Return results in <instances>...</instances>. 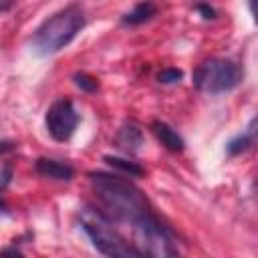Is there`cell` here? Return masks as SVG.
Masks as SVG:
<instances>
[{"mask_svg": "<svg viewBox=\"0 0 258 258\" xmlns=\"http://www.w3.org/2000/svg\"><path fill=\"white\" fill-rule=\"evenodd\" d=\"M254 125H256V119L250 121V125H248V129L244 133L236 135L234 139H230L226 143V153L228 155H240V153L248 151L254 145V141H256V129H254Z\"/></svg>", "mask_w": 258, "mask_h": 258, "instance_id": "obj_10", "label": "cell"}, {"mask_svg": "<svg viewBox=\"0 0 258 258\" xmlns=\"http://www.w3.org/2000/svg\"><path fill=\"white\" fill-rule=\"evenodd\" d=\"M155 12H157V6L151 0H141L129 12H125L121 16V24H125V26H139V24L151 20L155 16Z\"/></svg>", "mask_w": 258, "mask_h": 258, "instance_id": "obj_9", "label": "cell"}, {"mask_svg": "<svg viewBox=\"0 0 258 258\" xmlns=\"http://www.w3.org/2000/svg\"><path fill=\"white\" fill-rule=\"evenodd\" d=\"M248 6H250V12L254 14V0H248Z\"/></svg>", "mask_w": 258, "mask_h": 258, "instance_id": "obj_19", "label": "cell"}, {"mask_svg": "<svg viewBox=\"0 0 258 258\" xmlns=\"http://www.w3.org/2000/svg\"><path fill=\"white\" fill-rule=\"evenodd\" d=\"M79 226L91 240V244L109 258H141L143 254L127 242L121 232L115 228V222L95 206H81L79 208Z\"/></svg>", "mask_w": 258, "mask_h": 258, "instance_id": "obj_2", "label": "cell"}, {"mask_svg": "<svg viewBox=\"0 0 258 258\" xmlns=\"http://www.w3.org/2000/svg\"><path fill=\"white\" fill-rule=\"evenodd\" d=\"M103 161H105V163H109L111 167H115V169H119V171H123V173L131 175V177H141V175L145 173V169H143L137 161H133V159H129V157L105 155V157H103Z\"/></svg>", "mask_w": 258, "mask_h": 258, "instance_id": "obj_11", "label": "cell"}, {"mask_svg": "<svg viewBox=\"0 0 258 258\" xmlns=\"http://www.w3.org/2000/svg\"><path fill=\"white\" fill-rule=\"evenodd\" d=\"M0 254H16V256H20V254H22V252H20V250H18V248H4V250H2V252H0Z\"/></svg>", "mask_w": 258, "mask_h": 258, "instance_id": "obj_18", "label": "cell"}, {"mask_svg": "<svg viewBox=\"0 0 258 258\" xmlns=\"http://www.w3.org/2000/svg\"><path fill=\"white\" fill-rule=\"evenodd\" d=\"M12 6H14V0H0V14L2 12H8Z\"/></svg>", "mask_w": 258, "mask_h": 258, "instance_id": "obj_17", "label": "cell"}, {"mask_svg": "<svg viewBox=\"0 0 258 258\" xmlns=\"http://www.w3.org/2000/svg\"><path fill=\"white\" fill-rule=\"evenodd\" d=\"M244 79V71L230 58H208L194 73V85L208 95H222L234 91Z\"/></svg>", "mask_w": 258, "mask_h": 258, "instance_id": "obj_4", "label": "cell"}, {"mask_svg": "<svg viewBox=\"0 0 258 258\" xmlns=\"http://www.w3.org/2000/svg\"><path fill=\"white\" fill-rule=\"evenodd\" d=\"M196 10L202 14V18H206V20H212V18H216V10L210 6V4H206V2H200L198 6H196Z\"/></svg>", "mask_w": 258, "mask_h": 258, "instance_id": "obj_14", "label": "cell"}, {"mask_svg": "<svg viewBox=\"0 0 258 258\" xmlns=\"http://www.w3.org/2000/svg\"><path fill=\"white\" fill-rule=\"evenodd\" d=\"M0 212H6V204L0 200Z\"/></svg>", "mask_w": 258, "mask_h": 258, "instance_id": "obj_20", "label": "cell"}, {"mask_svg": "<svg viewBox=\"0 0 258 258\" xmlns=\"http://www.w3.org/2000/svg\"><path fill=\"white\" fill-rule=\"evenodd\" d=\"M151 131H153V135L159 139V143H161L167 151H171V153L183 151V147H185L183 137H181L171 125H167L165 121H153V123H151Z\"/></svg>", "mask_w": 258, "mask_h": 258, "instance_id": "obj_8", "label": "cell"}, {"mask_svg": "<svg viewBox=\"0 0 258 258\" xmlns=\"http://www.w3.org/2000/svg\"><path fill=\"white\" fill-rule=\"evenodd\" d=\"M44 125L48 135L54 141H69L79 125V113L71 99H58L54 101L44 115Z\"/></svg>", "mask_w": 258, "mask_h": 258, "instance_id": "obj_5", "label": "cell"}, {"mask_svg": "<svg viewBox=\"0 0 258 258\" xmlns=\"http://www.w3.org/2000/svg\"><path fill=\"white\" fill-rule=\"evenodd\" d=\"M115 145L125 151L127 155H133L143 145V133L135 123H123L115 135Z\"/></svg>", "mask_w": 258, "mask_h": 258, "instance_id": "obj_7", "label": "cell"}, {"mask_svg": "<svg viewBox=\"0 0 258 258\" xmlns=\"http://www.w3.org/2000/svg\"><path fill=\"white\" fill-rule=\"evenodd\" d=\"M0 177H2V179H0V189H2V187H6V185L10 183V177H12V169H10V165L4 167V173H2Z\"/></svg>", "mask_w": 258, "mask_h": 258, "instance_id": "obj_15", "label": "cell"}, {"mask_svg": "<svg viewBox=\"0 0 258 258\" xmlns=\"http://www.w3.org/2000/svg\"><path fill=\"white\" fill-rule=\"evenodd\" d=\"M85 12L79 4H69L62 10L48 16L32 34L34 52L48 56L69 46L75 36L85 28Z\"/></svg>", "mask_w": 258, "mask_h": 258, "instance_id": "obj_3", "label": "cell"}, {"mask_svg": "<svg viewBox=\"0 0 258 258\" xmlns=\"http://www.w3.org/2000/svg\"><path fill=\"white\" fill-rule=\"evenodd\" d=\"M183 79V73L179 69H163L159 75H157V81L161 85H175Z\"/></svg>", "mask_w": 258, "mask_h": 258, "instance_id": "obj_13", "label": "cell"}, {"mask_svg": "<svg viewBox=\"0 0 258 258\" xmlns=\"http://www.w3.org/2000/svg\"><path fill=\"white\" fill-rule=\"evenodd\" d=\"M34 169L42 177H50V179H58V181H71L75 177V169L71 163L50 159V157H38L34 161Z\"/></svg>", "mask_w": 258, "mask_h": 258, "instance_id": "obj_6", "label": "cell"}, {"mask_svg": "<svg viewBox=\"0 0 258 258\" xmlns=\"http://www.w3.org/2000/svg\"><path fill=\"white\" fill-rule=\"evenodd\" d=\"M73 81H75V85H77L81 91H85V93H95V91L99 89V81H97L95 77L87 75V73H75V75H73Z\"/></svg>", "mask_w": 258, "mask_h": 258, "instance_id": "obj_12", "label": "cell"}, {"mask_svg": "<svg viewBox=\"0 0 258 258\" xmlns=\"http://www.w3.org/2000/svg\"><path fill=\"white\" fill-rule=\"evenodd\" d=\"M14 149V143L12 141H0V155L2 153H8V151H12Z\"/></svg>", "mask_w": 258, "mask_h": 258, "instance_id": "obj_16", "label": "cell"}, {"mask_svg": "<svg viewBox=\"0 0 258 258\" xmlns=\"http://www.w3.org/2000/svg\"><path fill=\"white\" fill-rule=\"evenodd\" d=\"M89 179L101 210L115 224L131 228L135 238L133 246L143 256L169 258L179 254L173 230L159 220L139 187H135L129 179L107 171H91Z\"/></svg>", "mask_w": 258, "mask_h": 258, "instance_id": "obj_1", "label": "cell"}]
</instances>
